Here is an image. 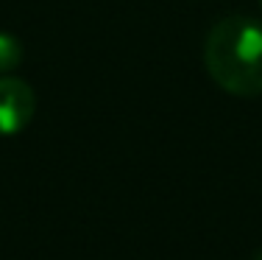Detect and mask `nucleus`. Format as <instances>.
<instances>
[{
    "mask_svg": "<svg viewBox=\"0 0 262 260\" xmlns=\"http://www.w3.org/2000/svg\"><path fill=\"white\" fill-rule=\"evenodd\" d=\"M207 70L232 95H262V23L251 17H223L204 45Z\"/></svg>",
    "mask_w": 262,
    "mask_h": 260,
    "instance_id": "obj_1",
    "label": "nucleus"
},
{
    "mask_svg": "<svg viewBox=\"0 0 262 260\" xmlns=\"http://www.w3.org/2000/svg\"><path fill=\"white\" fill-rule=\"evenodd\" d=\"M36 95L20 76H0V137H14L31 123Z\"/></svg>",
    "mask_w": 262,
    "mask_h": 260,
    "instance_id": "obj_2",
    "label": "nucleus"
},
{
    "mask_svg": "<svg viewBox=\"0 0 262 260\" xmlns=\"http://www.w3.org/2000/svg\"><path fill=\"white\" fill-rule=\"evenodd\" d=\"M23 62V42L9 31H0V76H11Z\"/></svg>",
    "mask_w": 262,
    "mask_h": 260,
    "instance_id": "obj_3",
    "label": "nucleus"
},
{
    "mask_svg": "<svg viewBox=\"0 0 262 260\" xmlns=\"http://www.w3.org/2000/svg\"><path fill=\"white\" fill-rule=\"evenodd\" d=\"M254 260H262V252H259V255H257V257H254Z\"/></svg>",
    "mask_w": 262,
    "mask_h": 260,
    "instance_id": "obj_4",
    "label": "nucleus"
},
{
    "mask_svg": "<svg viewBox=\"0 0 262 260\" xmlns=\"http://www.w3.org/2000/svg\"><path fill=\"white\" fill-rule=\"evenodd\" d=\"M259 3H262V0H259Z\"/></svg>",
    "mask_w": 262,
    "mask_h": 260,
    "instance_id": "obj_5",
    "label": "nucleus"
}]
</instances>
